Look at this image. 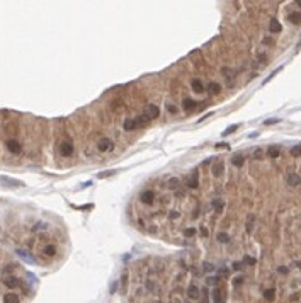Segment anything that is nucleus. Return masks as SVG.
I'll return each instance as SVG.
<instances>
[{
	"mask_svg": "<svg viewBox=\"0 0 301 303\" xmlns=\"http://www.w3.org/2000/svg\"><path fill=\"white\" fill-rule=\"evenodd\" d=\"M245 262H248V264H255V259H252V257H245Z\"/></svg>",
	"mask_w": 301,
	"mask_h": 303,
	"instance_id": "nucleus-35",
	"label": "nucleus"
},
{
	"mask_svg": "<svg viewBox=\"0 0 301 303\" xmlns=\"http://www.w3.org/2000/svg\"><path fill=\"white\" fill-rule=\"evenodd\" d=\"M296 5H301V0H299V2H296Z\"/></svg>",
	"mask_w": 301,
	"mask_h": 303,
	"instance_id": "nucleus-41",
	"label": "nucleus"
},
{
	"mask_svg": "<svg viewBox=\"0 0 301 303\" xmlns=\"http://www.w3.org/2000/svg\"><path fill=\"white\" fill-rule=\"evenodd\" d=\"M287 19H289V22H293V24H301V14L299 12H291V14L287 15Z\"/></svg>",
	"mask_w": 301,
	"mask_h": 303,
	"instance_id": "nucleus-16",
	"label": "nucleus"
},
{
	"mask_svg": "<svg viewBox=\"0 0 301 303\" xmlns=\"http://www.w3.org/2000/svg\"><path fill=\"white\" fill-rule=\"evenodd\" d=\"M216 283H218V277H209L208 279V284H216Z\"/></svg>",
	"mask_w": 301,
	"mask_h": 303,
	"instance_id": "nucleus-33",
	"label": "nucleus"
},
{
	"mask_svg": "<svg viewBox=\"0 0 301 303\" xmlns=\"http://www.w3.org/2000/svg\"><path fill=\"white\" fill-rule=\"evenodd\" d=\"M279 153H281V148H279L277 145H272L267 148V157H270V158H277Z\"/></svg>",
	"mask_w": 301,
	"mask_h": 303,
	"instance_id": "nucleus-8",
	"label": "nucleus"
},
{
	"mask_svg": "<svg viewBox=\"0 0 301 303\" xmlns=\"http://www.w3.org/2000/svg\"><path fill=\"white\" fill-rule=\"evenodd\" d=\"M111 148H112V141L109 140V138H100L99 150H100V152H107V150H111Z\"/></svg>",
	"mask_w": 301,
	"mask_h": 303,
	"instance_id": "nucleus-6",
	"label": "nucleus"
},
{
	"mask_svg": "<svg viewBox=\"0 0 301 303\" xmlns=\"http://www.w3.org/2000/svg\"><path fill=\"white\" fill-rule=\"evenodd\" d=\"M153 197H155V194H153L152 191L141 192V201H143L145 204H152V203H153Z\"/></svg>",
	"mask_w": 301,
	"mask_h": 303,
	"instance_id": "nucleus-9",
	"label": "nucleus"
},
{
	"mask_svg": "<svg viewBox=\"0 0 301 303\" xmlns=\"http://www.w3.org/2000/svg\"><path fill=\"white\" fill-rule=\"evenodd\" d=\"M136 126H138L136 119H126V121H124V129H126V131H133Z\"/></svg>",
	"mask_w": 301,
	"mask_h": 303,
	"instance_id": "nucleus-15",
	"label": "nucleus"
},
{
	"mask_svg": "<svg viewBox=\"0 0 301 303\" xmlns=\"http://www.w3.org/2000/svg\"><path fill=\"white\" fill-rule=\"evenodd\" d=\"M213 298H215V303L221 301V291L220 289H215V291H213Z\"/></svg>",
	"mask_w": 301,
	"mask_h": 303,
	"instance_id": "nucleus-29",
	"label": "nucleus"
},
{
	"mask_svg": "<svg viewBox=\"0 0 301 303\" xmlns=\"http://www.w3.org/2000/svg\"><path fill=\"white\" fill-rule=\"evenodd\" d=\"M114 174V170H107V172H99L97 174V177L99 179H104V177H109V175H112Z\"/></svg>",
	"mask_w": 301,
	"mask_h": 303,
	"instance_id": "nucleus-30",
	"label": "nucleus"
},
{
	"mask_svg": "<svg viewBox=\"0 0 301 303\" xmlns=\"http://www.w3.org/2000/svg\"><path fill=\"white\" fill-rule=\"evenodd\" d=\"M169 189H177V186H179V179H175V177H172V179H169Z\"/></svg>",
	"mask_w": 301,
	"mask_h": 303,
	"instance_id": "nucleus-26",
	"label": "nucleus"
},
{
	"mask_svg": "<svg viewBox=\"0 0 301 303\" xmlns=\"http://www.w3.org/2000/svg\"><path fill=\"white\" fill-rule=\"evenodd\" d=\"M186 184H187V186H189L191 189L198 187V170H196V172H192L189 177L186 179Z\"/></svg>",
	"mask_w": 301,
	"mask_h": 303,
	"instance_id": "nucleus-7",
	"label": "nucleus"
},
{
	"mask_svg": "<svg viewBox=\"0 0 301 303\" xmlns=\"http://www.w3.org/2000/svg\"><path fill=\"white\" fill-rule=\"evenodd\" d=\"M289 153H291V157H301V145L293 146V148L289 150Z\"/></svg>",
	"mask_w": 301,
	"mask_h": 303,
	"instance_id": "nucleus-22",
	"label": "nucleus"
},
{
	"mask_svg": "<svg viewBox=\"0 0 301 303\" xmlns=\"http://www.w3.org/2000/svg\"><path fill=\"white\" fill-rule=\"evenodd\" d=\"M223 206H225V203H223L221 199H215V201H213V208L218 209V211H221V209H223Z\"/></svg>",
	"mask_w": 301,
	"mask_h": 303,
	"instance_id": "nucleus-25",
	"label": "nucleus"
},
{
	"mask_svg": "<svg viewBox=\"0 0 301 303\" xmlns=\"http://www.w3.org/2000/svg\"><path fill=\"white\" fill-rule=\"evenodd\" d=\"M184 235H186V237H194V235H196V230H194V228H187L186 232H184Z\"/></svg>",
	"mask_w": 301,
	"mask_h": 303,
	"instance_id": "nucleus-31",
	"label": "nucleus"
},
{
	"mask_svg": "<svg viewBox=\"0 0 301 303\" xmlns=\"http://www.w3.org/2000/svg\"><path fill=\"white\" fill-rule=\"evenodd\" d=\"M264 298H265L267 301H274V298H276V291H274L272 288H270V289H265V291H264Z\"/></svg>",
	"mask_w": 301,
	"mask_h": 303,
	"instance_id": "nucleus-20",
	"label": "nucleus"
},
{
	"mask_svg": "<svg viewBox=\"0 0 301 303\" xmlns=\"http://www.w3.org/2000/svg\"><path fill=\"white\" fill-rule=\"evenodd\" d=\"M2 182H9V186H14V187H19V186H24L20 180H15V179H10V177H5V175H2Z\"/></svg>",
	"mask_w": 301,
	"mask_h": 303,
	"instance_id": "nucleus-14",
	"label": "nucleus"
},
{
	"mask_svg": "<svg viewBox=\"0 0 301 303\" xmlns=\"http://www.w3.org/2000/svg\"><path fill=\"white\" fill-rule=\"evenodd\" d=\"M264 44H272V39H270V37H265V39H264Z\"/></svg>",
	"mask_w": 301,
	"mask_h": 303,
	"instance_id": "nucleus-36",
	"label": "nucleus"
},
{
	"mask_svg": "<svg viewBox=\"0 0 301 303\" xmlns=\"http://www.w3.org/2000/svg\"><path fill=\"white\" fill-rule=\"evenodd\" d=\"M192 90H194V92H203V90H204L203 82L198 80V78H196V80H192Z\"/></svg>",
	"mask_w": 301,
	"mask_h": 303,
	"instance_id": "nucleus-19",
	"label": "nucleus"
},
{
	"mask_svg": "<svg viewBox=\"0 0 301 303\" xmlns=\"http://www.w3.org/2000/svg\"><path fill=\"white\" fill-rule=\"evenodd\" d=\"M15 254H17L20 259H24L26 262H29V264H36V259L32 257V255L29 254L27 250H24V249H17V250H15Z\"/></svg>",
	"mask_w": 301,
	"mask_h": 303,
	"instance_id": "nucleus-2",
	"label": "nucleus"
},
{
	"mask_svg": "<svg viewBox=\"0 0 301 303\" xmlns=\"http://www.w3.org/2000/svg\"><path fill=\"white\" fill-rule=\"evenodd\" d=\"M158 114H160V109H158L155 104H150V106H146L145 107V117L146 119H153V117H157Z\"/></svg>",
	"mask_w": 301,
	"mask_h": 303,
	"instance_id": "nucleus-1",
	"label": "nucleus"
},
{
	"mask_svg": "<svg viewBox=\"0 0 301 303\" xmlns=\"http://www.w3.org/2000/svg\"><path fill=\"white\" fill-rule=\"evenodd\" d=\"M223 170H225L223 162H216L215 165H213V175H215V177H220V175L223 174Z\"/></svg>",
	"mask_w": 301,
	"mask_h": 303,
	"instance_id": "nucleus-11",
	"label": "nucleus"
},
{
	"mask_svg": "<svg viewBox=\"0 0 301 303\" xmlns=\"http://www.w3.org/2000/svg\"><path fill=\"white\" fill-rule=\"evenodd\" d=\"M182 107L186 109V111H192V109L196 107V102H194L192 99H186V100L182 102Z\"/></svg>",
	"mask_w": 301,
	"mask_h": 303,
	"instance_id": "nucleus-18",
	"label": "nucleus"
},
{
	"mask_svg": "<svg viewBox=\"0 0 301 303\" xmlns=\"http://www.w3.org/2000/svg\"><path fill=\"white\" fill-rule=\"evenodd\" d=\"M7 148H9L12 153H19V152L22 150V146H20V143L17 140H9L7 141Z\"/></svg>",
	"mask_w": 301,
	"mask_h": 303,
	"instance_id": "nucleus-5",
	"label": "nucleus"
},
{
	"mask_svg": "<svg viewBox=\"0 0 301 303\" xmlns=\"http://www.w3.org/2000/svg\"><path fill=\"white\" fill-rule=\"evenodd\" d=\"M218 240L221 242V243H228L230 242V237L226 233H218Z\"/></svg>",
	"mask_w": 301,
	"mask_h": 303,
	"instance_id": "nucleus-28",
	"label": "nucleus"
},
{
	"mask_svg": "<svg viewBox=\"0 0 301 303\" xmlns=\"http://www.w3.org/2000/svg\"><path fill=\"white\" fill-rule=\"evenodd\" d=\"M276 123H279V119H265L264 121V124H267V126H269V124H276Z\"/></svg>",
	"mask_w": 301,
	"mask_h": 303,
	"instance_id": "nucleus-32",
	"label": "nucleus"
},
{
	"mask_svg": "<svg viewBox=\"0 0 301 303\" xmlns=\"http://www.w3.org/2000/svg\"><path fill=\"white\" fill-rule=\"evenodd\" d=\"M231 163L235 167H242L243 165V157H242V155H235V157L231 158Z\"/></svg>",
	"mask_w": 301,
	"mask_h": 303,
	"instance_id": "nucleus-21",
	"label": "nucleus"
},
{
	"mask_svg": "<svg viewBox=\"0 0 301 303\" xmlns=\"http://www.w3.org/2000/svg\"><path fill=\"white\" fill-rule=\"evenodd\" d=\"M238 129V124H231L230 128L226 129V131H223V136H228V134H231V133H235Z\"/></svg>",
	"mask_w": 301,
	"mask_h": 303,
	"instance_id": "nucleus-27",
	"label": "nucleus"
},
{
	"mask_svg": "<svg viewBox=\"0 0 301 303\" xmlns=\"http://www.w3.org/2000/svg\"><path fill=\"white\" fill-rule=\"evenodd\" d=\"M254 157H255V158H260V157H262V150H255V152H254Z\"/></svg>",
	"mask_w": 301,
	"mask_h": 303,
	"instance_id": "nucleus-34",
	"label": "nucleus"
},
{
	"mask_svg": "<svg viewBox=\"0 0 301 303\" xmlns=\"http://www.w3.org/2000/svg\"><path fill=\"white\" fill-rule=\"evenodd\" d=\"M60 152H61V155L68 157V155L73 153V145H72V143H68V141L61 143V145H60Z\"/></svg>",
	"mask_w": 301,
	"mask_h": 303,
	"instance_id": "nucleus-4",
	"label": "nucleus"
},
{
	"mask_svg": "<svg viewBox=\"0 0 301 303\" xmlns=\"http://www.w3.org/2000/svg\"><path fill=\"white\" fill-rule=\"evenodd\" d=\"M44 254L49 255V257H53V255L56 254V249H55L53 245H48V247H44Z\"/></svg>",
	"mask_w": 301,
	"mask_h": 303,
	"instance_id": "nucleus-24",
	"label": "nucleus"
},
{
	"mask_svg": "<svg viewBox=\"0 0 301 303\" xmlns=\"http://www.w3.org/2000/svg\"><path fill=\"white\" fill-rule=\"evenodd\" d=\"M279 272H281V274H286V272H287V267H279Z\"/></svg>",
	"mask_w": 301,
	"mask_h": 303,
	"instance_id": "nucleus-37",
	"label": "nucleus"
},
{
	"mask_svg": "<svg viewBox=\"0 0 301 303\" xmlns=\"http://www.w3.org/2000/svg\"><path fill=\"white\" fill-rule=\"evenodd\" d=\"M233 267H235V269H242V264H240V262H235V264H233Z\"/></svg>",
	"mask_w": 301,
	"mask_h": 303,
	"instance_id": "nucleus-38",
	"label": "nucleus"
},
{
	"mask_svg": "<svg viewBox=\"0 0 301 303\" xmlns=\"http://www.w3.org/2000/svg\"><path fill=\"white\" fill-rule=\"evenodd\" d=\"M187 294H189V298H198L199 296V288L196 284H191L189 289H187Z\"/></svg>",
	"mask_w": 301,
	"mask_h": 303,
	"instance_id": "nucleus-17",
	"label": "nucleus"
},
{
	"mask_svg": "<svg viewBox=\"0 0 301 303\" xmlns=\"http://www.w3.org/2000/svg\"><path fill=\"white\" fill-rule=\"evenodd\" d=\"M220 303H225V301H220Z\"/></svg>",
	"mask_w": 301,
	"mask_h": 303,
	"instance_id": "nucleus-42",
	"label": "nucleus"
},
{
	"mask_svg": "<svg viewBox=\"0 0 301 303\" xmlns=\"http://www.w3.org/2000/svg\"><path fill=\"white\" fill-rule=\"evenodd\" d=\"M209 90H211V94H220V90H221L220 83H216V82H211V83H209Z\"/></svg>",
	"mask_w": 301,
	"mask_h": 303,
	"instance_id": "nucleus-23",
	"label": "nucleus"
},
{
	"mask_svg": "<svg viewBox=\"0 0 301 303\" xmlns=\"http://www.w3.org/2000/svg\"><path fill=\"white\" fill-rule=\"evenodd\" d=\"M3 303H19V296L15 293H7L3 296Z\"/></svg>",
	"mask_w": 301,
	"mask_h": 303,
	"instance_id": "nucleus-13",
	"label": "nucleus"
},
{
	"mask_svg": "<svg viewBox=\"0 0 301 303\" xmlns=\"http://www.w3.org/2000/svg\"><path fill=\"white\" fill-rule=\"evenodd\" d=\"M167 109H169V111H172V112H175V107H174V106H167Z\"/></svg>",
	"mask_w": 301,
	"mask_h": 303,
	"instance_id": "nucleus-40",
	"label": "nucleus"
},
{
	"mask_svg": "<svg viewBox=\"0 0 301 303\" xmlns=\"http://www.w3.org/2000/svg\"><path fill=\"white\" fill-rule=\"evenodd\" d=\"M201 235H204V237H206V235H208V230H206V228H201Z\"/></svg>",
	"mask_w": 301,
	"mask_h": 303,
	"instance_id": "nucleus-39",
	"label": "nucleus"
},
{
	"mask_svg": "<svg viewBox=\"0 0 301 303\" xmlns=\"http://www.w3.org/2000/svg\"><path fill=\"white\" fill-rule=\"evenodd\" d=\"M3 284H5L7 288L14 289V288H17V286L20 284V281H19L15 276H9V277H5V279H3Z\"/></svg>",
	"mask_w": 301,
	"mask_h": 303,
	"instance_id": "nucleus-3",
	"label": "nucleus"
},
{
	"mask_svg": "<svg viewBox=\"0 0 301 303\" xmlns=\"http://www.w3.org/2000/svg\"><path fill=\"white\" fill-rule=\"evenodd\" d=\"M287 184L289 186H298V184H301V177L298 174H289L287 175Z\"/></svg>",
	"mask_w": 301,
	"mask_h": 303,
	"instance_id": "nucleus-12",
	"label": "nucleus"
},
{
	"mask_svg": "<svg viewBox=\"0 0 301 303\" xmlns=\"http://www.w3.org/2000/svg\"><path fill=\"white\" fill-rule=\"evenodd\" d=\"M269 29H270V32L272 34H277V32H281V24H279V20H276V19H270V22H269Z\"/></svg>",
	"mask_w": 301,
	"mask_h": 303,
	"instance_id": "nucleus-10",
	"label": "nucleus"
}]
</instances>
